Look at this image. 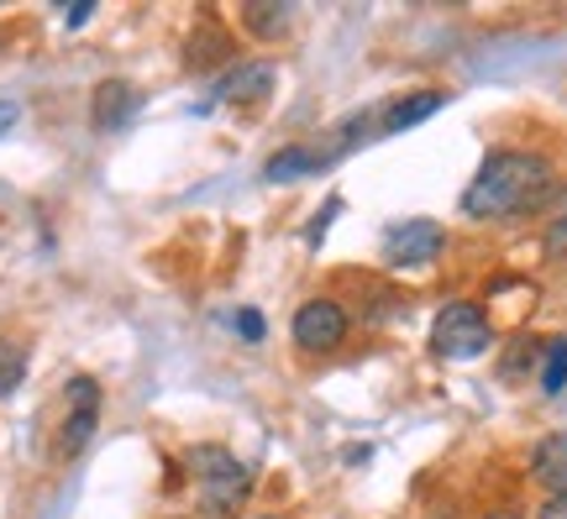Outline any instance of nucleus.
I'll use <instances>...</instances> for the list:
<instances>
[{
    "mask_svg": "<svg viewBox=\"0 0 567 519\" xmlns=\"http://www.w3.org/2000/svg\"><path fill=\"white\" fill-rule=\"evenodd\" d=\"M551 195V163L542 153H488L484 168L463 189V216L515 220L542 210Z\"/></svg>",
    "mask_w": 567,
    "mask_h": 519,
    "instance_id": "nucleus-1",
    "label": "nucleus"
},
{
    "mask_svg": "<svg viewBox=\"0 0 567 519\" xmlns=\"http://www.w3.org/2000/svg\"><path fill=\"white\" fill-rule=\"evenodd\" d=\"M184 467H189V478L200 488V504L210 519H226L243 509L247 488H252V473H247L226 446H195V451L184 457Z\"/></svg>",
    "mask_w": 567,
    "mask_h": 519,
    "instance_id": "nucleus-2",
    "label": "nucleus"
},
{
    "mask_svg": "<svg viewBox=\"0 0 567 519\" xmlns=\"http://www.w3.org/2000/svg\"><path fill=\"white\" fill-rule=\"evenodd\" d=\"M488 341H494V325H488V315L478 310V304H446L442 315L431 320V352L446 362H473L488 352Z\"/></svg>",
    "mask_w": 567,
    "mask_h": 519,
    "instance_id": "nucleus-3",
    "label": "nucleus"
},
{
    "mask_svg": "<svg viewBox=\"0 0 567 519\" xmlns=\"http://www.w3.org/2000/svg\"><path fill=\"white\" fill-rule=\"evenodd\" d=\"M295 346L300 352H310V357H321V352H337L347 341V331H352V320H347V310L337 300H305L300 310H295Z\"/></svg>",
    "mask_w": 567,
    "mask_h": 519,
    "instance_id": "nucleus-4",
    "label": "nucleus"
},
{
    "mask_svg": "<svg viewBox=\"0 0 567 519\" xmlns=\"http://www.w3.org/2000/svg\"><path fill=\"white\" fill-rule=\"evenodd\" d=\"M63 404H69V419H63V430H59V451L63 457H80L84 446H90V436H95V425H101V383L84 378V373L69 378Z\"/></svg>",
    "mask_w": 567,
    "mask_h": 519,
    "instance_id": "nucleus-5",
    "label": "nucleus"
},
{
    "mask_svg": "<svg viewBox=\"0 0 567 519\" xmlns=\"http://www.w3.org/2000/svg\"><path fill=\"white\" fill-rule=\"evenodd\" d=\"M446 247V231L436 226V220H405V226H394L384 237V262L389 268H425V262H436Z\"/></svg>",
    "mask_w": 567,
    "mask_h": 519,
    "instance_id": "nucleus-6",
    "label": "nucleus"
},
{
    "mask_svg": "<svg viewBox=\"0 0 567 519\" xmlns=\"http://www.w3.org/2000/svg\"><path fill=\"white\" fill-rule=\"evenodd\" d=\"M142 111V90L126 80H105L95 90V101H90V121H95V132H122L126 121H137Z\"/></svg>",
    "mask_w": 567,
    "mask_h": 519,
    "instance_id": "nucleus-7",
    "label": "nucleus"
},
{
    "mask_svg": "<svg viewBox=\"0 0 567 519\" xmlns=\"http://www.w3.org/2000/svg\"><path fill=\"white\" fill-rule=\"evenodd\" d=\"M274 80H279V69L274 63H237L226 80H216V101L226 105H258L274 95Z\"/></svg>",
    "mask_w": 567,
    "mask_h": 519,
    "instance_id": "nucleus-8",
    "label": "nucleus"
},
{
    "mask_svg": "<svg viewBox=\"0 0 567 519\" xmlns=\"http://www.w3.org/2000/svg\"><path fill=\"white\" fill-rule=\"evenodd\" d=\"M442 105H446L442 90H421V95H405L400 105H389V111H384V126H379V132H384V137H394V132H410V126H421L425 116H436Z\"/></svg>",
    "mask_w": 567,
    "mask_h": 519,
    "instance_id": "nucleus-9",
    "label": "nucleus"
},
{
    "mask_svg": "<svg viewBox=\"0 0 567 519\" xmlns=\"http://www.w3.org/2000/svg\"><path fill=\"white\" fill-rule=\"evenodd\" d=\"M321 168H331L326 153H316V147H284V153L268 158L264 179L268 184H295V179H305V174H321Z\"/></svg>",
    "mask_w": 567,
    "mask_h": 519,
    "instance_id": "nucleus-10",
    "label": "nucleus"
},
{
    "mask_svg": "<svg viewBox=\"0 0 567 519\" xmlns=\"http://www.w3.org/2000/svg\"><path fill=\"white\" fill-rule=\"evenodd\" d=\"M530 473L547 482L551 494H567V430L547 436L536 451H530Z\"/></svg>",
    "mask_w": 567,
    "mask_h": 519,
    "instance_id": "nucleus-11",
    "label": "nucleus"
},
{
    "mask_svg": "<svg viewBox=\"0 0 567 519\" xmlns=\"http://www.w3.org/2000/svg\"><path fill=\"white\" fill-rule=\"evenodd\" d=\"M295 21V6H243V27L252 38H284V27Z\"/></svg>",
    "mask_w": 567,
    "mask_h": 519,
    "instance_id": "nucleus-12",
    "label": "nucleus"
},
{
    "mask_svg": "<svg viewBox=\"0 0 567 519\" xmlns=\"http://www.w3.org/2000/svg\"><path fill=\"white\" fill-rule=\"evenodd\" d=\"M27 378V346L11 336H0V399H11Z\"/></svg>",
    "mask_w": 567,
    "mask_h": 519,
    "instance_id": "nucleus-13",
    "label": "nucleus"
},
{
    "mask_svg": "<svg viewBox=\"0 0 567 519\" xmlns=\"http://www.w3.org/2000/svg\"><path fill=\"white\" fill-rule=\"evenodd\" d=\"M567 388V336L547 341V362H542V394H563Z\"/></svg>",
    "mask_w": 567,
    "mask_h": 519,
    "instance_id": "nucleus-14",
    "label": "nucleus"
},
{
    "mask_svg": "<svg viewBox=\"0 0 567 519\" xmlns=\"http://www.w3.org/2000/svg\"><path fill=\"white\" fill-rule=\"evenodd\" d=\"M342 216V200H326V210L316 220H310V231H305V241H310V247H321V237L326 231H331V220Z\"/></svg>",
    "mask_w": 567,
    "mask_h": 519,
    "instance_id": "nucleus-15",
    "label": "nucleus"
},
{
    "mask_svg": "<svg viewBox=\"0 0 567 519\" xmlns=\"http://www.w3.org/2000/svg\"><path fill=\"white\" fill-rule=\"evenodd\" d=\"M264 331H268V320L258 310H237V336L243 341H264Z\"/></svg>",
    "mask_w": 567,
    "mask_h": 519,
    "instance_id": "nucleus-16",
    "label": "nucleus"
},
{
    "mask_svg": "<svg viewBox=\"0 0 567 519\" xmlns=\"http://www.w3.org/2000/svg\"><path fill=\"white\" fill-rule=\"evenodd\" d=\"M530 352H536V341H530V336H520V341H515V352H509V357H505V378H520V367H526V357H530Z\"/></svg>",
    "mask_w": 567,
    "mask_h": 519,
    "instance_id": "nucleus-17",
    "label": "nucleus"
},
{
    "mask_svg": "<svg viewBox=\"0 0 567 519\" xmlns=\"http://www.w3.org/2000/svg\"><path fill=\"white\" fill-rule=\"evenodd\" d=\"M547 252H551V258H567V210L547 226Z\"/></svg>",
    "mask_w": 567,
    "mask_h": 519,
    "instance_id": "nucleus-18",
    "label": "nucleus"
},
{
    "mask_svg": "<svg viewBox=\"0 0 567 519\" xmlns=\"http://www.w3.org/2000/svg\"><path fill=\"white\" fill-rule=\"evenodd\" d=\"M21 121V105L17 101H0V137H11V126Z\"/></svg>",
    "mask_w": 567,
    "mask_h": 519,
    "instance_id": "nucleus-19",
    "label": "nucleus"
},
{
    "mask_svg": "<svg viewBox=\"0 0 567 519\" xmlns=\"http://www.w3.org/2000/svg\"><path fill=\"white\" fill-rule=\"evenodd\" d=\"M536 519H567V494H551L547 504H542V515Z\"/></svg>",
    "mask_w": 567,
    "mask_h": 519,
    "instance_id": "nucleus-20",
    "label": "nucleus"
},
{
    "mask_svg": "<svg viewBox=\"0 0 567 519\" xmlns=\"http://www.w3.org/2000/svg\"><path fill=\"white\" fill-rule=\"evenodd\" d=\"M90 17H95V6H69V11H63V21H69V27H84Z\"/></svg>",
    "mask_w": 567,
    "mask_h": 519,
    "instance_id": "nucleus-21",
    "label": "nucleus"
},
{
    "mask_svg": "<svg viewBox=\"0 0 567 519\" xmlns=\"http://www.w3.org/2000/svg\"><path fill=\"white\" fill-rule=\"evenodd\" d=\"M488 519H520V515H509V509H499V515H488Z\"/></svg>",
    "mask_w": 567,
    "mask_h": 519,
    "instance_id": "nucleus-22",
    "label": "nucleus"
},
{
    "mask_svg": "<svg viewBox=\"0 0 567 519\" xmlns=\"http://www.w3.org/2000/svg\"><path fill=\"white\" fill-rule=\"evenodd\" d=\"M268 519H279V515H268Z\"/></svg>",
    "mask_w": 567,
    "mask_h": 519,
    "instance_id": "nucleus-23",
    "label": "nucleus"
}]
</instances>
